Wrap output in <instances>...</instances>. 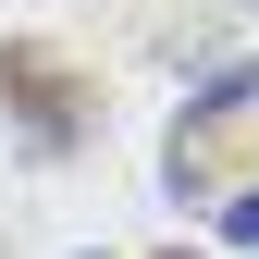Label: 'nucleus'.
I'll return each instance as SVG.
<instances>
[{
	"instance_id": "1",
	"label": "nucleus",
	"mask_w": 259,
	"mask_h": 259,
	"mask_svg": "<svg viewBox=\"0 0 259 259\" xmlns=\"http://www.w3.org/2000/svg\"><path fill=\"white\" fill-rule=\"evenodd\" d=\"M259 148V62H235V74H210L198 87V99H185L173 111V136H160V185H173V198L185 210H222V198H235V160Z\"/></svg>"
},
{
	"instance_id": "2",
	"label": "nucleus",
	"mask_w": 259,
	"mask_h": 259,
	"mask_svg": "<svg viewBox=\"0 0 259 259\" xmlns=\"http://www.w3.org/2000/svg\"><path fill=\"white\" fill-rule=\"evenodd\" d=\"M0 99H13V136L37 148V160L87 148V74H74L62 50H37V37H0Z\"/></svg>"
},
{
	"instance_id": "3",
	"label": "nucleus",
	"mask_w": 259,
	"mask_h": 259,
	"mask_svg": "<svg viewBox=\"0 0 259 259\" xmlns=\"http://www.w3.org/2000/svg\"><path fill=\"white\" fill-rule=\"evenodd\" d=\"M222 235H235V247H259V173L235 185V198H222Z\"/></svg>"
},
{
	"instance_id": "4",
	"label": "nucleus",
	"mask_w": 259,
	"mask_h": 259,
	"mask_svg": "<svg viewBox=\"0 0 259 259\" xmlns=\"http://www.w3.org/2000/svg\"><path fill=\"white\" fill-rule=\"evenodd\" d=\"M173 259H198V247H173Z\"/></svg>"
},
{
	"instance_id": "5",
	"label": "nucleus",
	"mask_w": 259,
	"mask_h": 259,
	"mask_svg": "<svg viewBox=\"0 0 259 259\" xmlns=\"http://www.w3.org/2000/svg\"><path fill=\"white\" fill-rule=\"evenodd\" d=\"M247 13H259V0H247Z\"/></svg>"
}]
</instances>
